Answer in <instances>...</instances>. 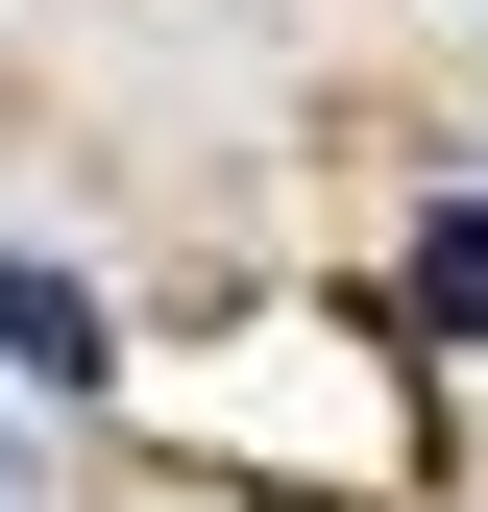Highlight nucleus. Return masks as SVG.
I'll return each instance as SVG.
<instances>
[{"mask_svg": "<svg viewBox=\"0 0 488 512\" xmlns=\"http://www.w3.org/2000/svg\"><path fill=\"white\" fill-rule=\"evenodd\" d=\"M0 366H25V391H122V366H98V293H74V269H0Z\"/></svg>", "mask_w": 488, "mask_h": 512, "instance_id": "nucleus-1", "label": "nucleus"}, {"mask_svg": "<svg viewBox=\"0 0 488 512\" xmlns=\"http://www.w3.org/2000/svg\"><path fill=\"white\" fill-rule=\"evenodd\" d=\"M391 342H488V196L415 220V293H391Z\"/></svg>", "mask_w": 488, "mask_h": 512, "instance_id": "nucleus-2", "label": "nucleus"}]
</instances>
